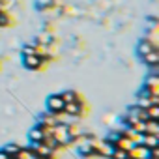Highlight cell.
Wrapping results in <instances>:
<instances>
[{
    "instance_id": "obj_1",
    "label": "cell",
    "mask_w": 159,
    "mask_h": 159,
    "mask_svg": "<svg viewBox=\"0 0 159 159\" xmlns=\"http://www.w3.org/2000/svg\"><path fill=\"white\" fill-rule=\"evenodd\" d=\"M51 135L54 137V140H56L62 148L73 146V140H71V137H69V133H67V124H66V122H58L56 125H52V127H51Z\"/></svg>"
},
{
    "instance_id": "obj_2",
    "label": "cell",
    "mask_w": 159,
    "mask_h": 159,
    "mask_svg": "<svg viewBox=\"0 0 159 159\" xmlns=\"http://www.w3.org/2000/svg\"><path fill=\"white\" fill-rule=\"evenodd\" d=\"M64 116H73V118H86L88 114V105H86V99H81V101H75V103H66L64 105Z\"/></svg>"
},
{
    "instance_id": "obj_3",
    "label": "cell",
    "mask_w": 159,
    "mask_h": 159,
    "mask_svg": "<svg viewBox=\"0 0 159 159\" xmlns=\"http://www.w3.org/2000/svg\"><path fill=\"white\" fill-rule=\"evenodd\" d=\"M64 105L66 103H64L60 94H49L47 99H45V109L51 114H62L64 112Z\"/></svg>"
},
{
    "instance_id": "obj_4",
    "label": "cell",
    "mask_w": 159,
    "mask_h": 159,
    "mask_svg": "<svg viewBox=\"0 0 159 159\" xmlns=\"http://www.w3.org/2000/svg\"><path fill=\"white\" fill-rule=\"evenodd\" d=\"M23 66L28 71H43L47 67V64L41 60L39 54H23Z\"/></svg>"
},
{
    "instance_id": "obj_5",
    "label": "cell",
    "mask_w": 159,
    "mask_h": 159,
    "mask_svg": "<svg viewBox=\"0 0 159 159\" xmlns=\"http://www.w3.org/2000/svg\"><path fill=\"white\" fill-rule=\"evenodd\" d=\"M47 135H51V127L38 124L28 131V142H43V139Z\"/></svg>"
},
{
    "instance_id": "obj_6",
    "label": "cell",
    "mask_w": 159,
    "mask_h": 159,
    "mask_svg": "<svg viewBox=\"0 0 159 159\" xmlns=\"http://www.w3.org/2000/svg\"><path fill=\"white\" fill-rule=\"evenodd\" d=\"M142 88H146L152 96H159V77H157V73H155V71H152V73H148V75H146Z\"/></svg>"
},
{
    "instance_id": "obj_7",
    "label": "cell",
    "mask_w": 159,
    "mask_h": 159,
    "mask_svg": "<svg viewBox=\"0 0 159 159\" xmlns=\"http://www.w3.org/2000/svg\"><path fill=\"white\" fill-rule=\"evenodd\" d=\"M153 49H157V43L155 41H152V39H140L139 43H137V47H135V54L139 56V60H142L150 51H153Z\"/></svg>"
},
{
    "instance_id": "obj_8",
    "label": "cell",
    "mask_w": 159,
    "mask_h": 159,
    "mask_svg": "<svg viewBox=\"0 0 159 159\" xmlns=\"http://www.w3.org/2000/svg\"><path fill=\"white\" fill-rule=\"evenodd\" d=\"M75 146H77V155L81 157V159H96V157H98L96 150H94L86 140L79 142V144H75Z\"/></svg>"
},
{
    "instance_id": "obj_9",
    "label": "cell",
    "mask_w": 159,
    "mask_h": 159,
    "mask_svg": "<svg viewBox=\"0 0 159 159\" xmlns=\"http://www.w3.org/2000/svg\"><path fill=\"white\" fill-rule=\"evenodd\" d=\"M62 114H51V112H41L39 116H38V124H41V125H47V127H52V125H56L58 122H64L62 118H60Z\"/></svg>"
},
{
    "instance_id": "obj_10",
    "label": "cell",
    "mask_w": 159,
    "mask_h": 159,
    "mask_svg": "<svg viewBox=\"0 0 159 159\" xmlns=\"http://www.w3.org/2000/svg\"><path fill=\"white\" fill-rule=\"evenodd\" d=\"M140 62H144V66H148L150 69H155L157 66H159V49H153V51H150Z\"/></svg>"
},
{
    "instance_id": "obj_11",
    "label": "cell",
    "mask_w": 159,
    "mask_h": 159,
    "mask_svg": "<svg viewBox=\"0 0 159 159\" xmlns=\"http://www.w3.org/2000/svg\"><path fill=\"white\" fill-rule=\"evenodd\" d=\"M34 153H36V157H45V155H51V153H54L51 148H47L43 142H30V146H28Z\"/></svg>"
},
{
    "instance_id": "obj_12",
    "label": "cell",
    "mask_w": 159,
    "mask_h": 159,
    "mask_svg": "<svg viewBox=\"0 0 159 159\" xmlns=\"http://www.w3.org/2000/svg\"><path fill=\"white\" fill-rule=\"evenodd\" d=\"M137 144H142L144 148H157L159 146V137H155V135H140L139 137V142Z\"/></svg>"
},
{
    "instance_id": "obj_13",
    "label": "cell",
    "mask_w": 159,
    "mask_h": 159,
    "mask_svg": "<svg viewBox=\"0 0 159 159\" xmlns=\"http://www.w3.org/2000/svg\"><path fill=\"white\" fill-rule=\"evenodd\" d=\"M148 157V148H144L142 144H135L129 150V159H146Z\"/></svg>"
},
{
    "instance_id": "obj_14",
    "label": "cell",
    "mask_w": 159,
    "mask_h": 159,
    "mask_svg": "<svg viewBox=\"0 0 159 159\" xmlns=\"http://www.w3.org/2000/svg\"><path fill=\"white\" fill-rule=\"evenodd\" d=\"M60 96H62L64 103H75V101H81V99H84L81 94H79L77 90H73V88H71V90H64Z\"/></svg>"
},
{
    "instance_id": "obj_15",
    "label": "cell",
    "mask_w": 159,
    "mask_h": 159,
    "mask_svg": "<svg viewBox=\"0 0 159 159\" xmlns=\"http://www.w3.org/2000/svg\"><path fill=\"white\" fill-rule=\"evenodd\" d=\"M144 135H155V137H159V120H148Z\"/></svg>"
},
{
    "instance_id": "obj_16",
    "label": "cell",
    "mask_w": 159,
    "mask_h": 159,
    "mask_svg": "<svg viewBox=\"0 0 159 159\" xmlns=\"http://www.w3.org/2000/svg\"><path fill=\"white\" fill-rule=\"evenodd\" d=\"M11 159H38V157H36V153H34L30 148H21Z\"/></svg>"
},
{
    "instance_id": "obj_17",
    "label": "cell",
    "mask_w": 159,
    "mask_h": 159,
    "mask_svg": "<svg viewBox=\"0 0 159 159\" xmlns=\"http://www.w3.org/2000/svg\"><path fill=\"white\" fill-rule=\"evenodd\" d=\"M114 146H116V148H120V150H125V152H129V150L135 146V142H133L131 139H127V137H124V135H122V139H120V140H118Z\"/></svg>"
},
{
    "instance_id": "obj_18",
    "label": "cell",
    "mask_w": 159,
    "mask_h": 159,
    "mask_svg": "<svg viewBox=\"0 0 159 159\" xmlns=\"http://www.w3.org/2000/svg\"><path fill=\"white\" fill-rule=\"evenodd\" d=\"M23 146L21 144H17V142H10V144H6V146H2V152L6 153V155H10V157H13L19 150H21Z\"/></svg>"
},
{
    "instance_id": "obj_19",
    "label": "cell",
    "mask_w": 159,
    "mask_h": 159,
    "mask_svg": "<svg viewBox=\"0 0 159 159\" xmlns=\"http://www.w3.org/2000/svg\"><path fill=\"white\" fill-rule=\"evenodd\" d=\"M146 112H148L150 120H159V105H150L146 109Z\"/></svg>"
},
{
    "instance_id": "obj_20",
    "label": "cell",
    "mask_w": 159,
    "mask_h": 159,
    "mask_svg": "<svg viewBox=\"0 0 159 159\" xmlns=\"http://www.w3.org/2000/svg\"><path fill=\"white\" fill-rule=\"evenodd\" d=\"M109 159H129V152L120 150V148H114V152H112V155Z\"/></svg>"
},
{
    "instance_id": "obj_21",
    "label": "cell",
    "mask_w": 159,
    "mask_h": 159,
    "mask_svg": "<svg viewBox=\"0 0 159 159\" xmlns=\"http://www.w3.org/2000/svg\"><path fill=\"white\" fill-rule=\"evenodd\" d=\"M120 139H122V129H120V131H111V133L107 135V139H105V140H109L111 144H116Z\"/></svg>"
},
{
    "instance_id": "obj_22",
    "label": "cell",
    "mask_w": 159,
    "mask_h": 159,
    "mask_svg": "<svg viewBox=\"0 0 159 159\" xmlns=\"http://www.w3.org/2000/svg\"><path fill=\"white\" fill-rule=\"evenodd\" d=\"M38 159H58L54 153H51V155H45V157H38Z\"/></svg>"
},
{
    "instance_id": "obj_23",
    "label": "cell",
    "mask_w": 159,
    "mask_h": 159,
    "mask_svg": "<svg viewBox=\"0 0 159 159\" xmlns=\"http://www.w3.org/2000/svg\"><path fill=\"white\" fill-rule=\"evenodd\" d=\"M0 159H11V157H10V155H6L2 150H0Z\"/></svg>"
},
{
    "instance_id": "obj_24",
    "label": "cell",
    "mask_w": 159,
    "mask_h": 159,
    "mask_svg": "<svg viewBox=\"0 0 159 159\" xmlns=\"http://www.w3.org/2000/svg\"><path fill=\"white\" fill-rule=\"evenodd\" d=\"M148 159H150V157H148Z\"/></svg>"
}]
</instances>
